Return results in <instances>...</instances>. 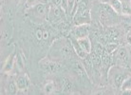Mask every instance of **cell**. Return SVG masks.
Segmentation results:
<instances>
[{"mask_svg": "<svg viewBox=\"0 0 131 95\" xmlns=\"http://www.w3.org/2000/svg\"><path fill=\"white\" fill-rule=\"evenodd\" d=\"M27 12L30 13L33 17H36L38 19H44L49 14L48 7L45 3H37L31 8L27 9Z\"/></svg>", "mask_w": 131, "mask_h": 95, "instance_id": "6da1fadb", "label": "cell"}, {"mask_svg": "<svg viewBox=\"0 0 131 95\" xmlns=\"http://www.w3.org/2000/svg\"><path fill=\"white\" fill-rule=\"evenodd\" d=\"M72 19L74 21L75 26L81 25V24H89L90 23V10L89 9H85L83 10H77L74 14V16L72 17Z\"/></svg>", "mask_w": 131, "mask_h": 95, "instance_id": "7a4b0ae2", "label": "cell"}, {"mask_svg": "<svg viewBox=\"0 0 131 95\" xmlns=\"http://www.w3.org/2000/svg\"><path fill=\"white\" fill-rule=\"evenodd\" d=\"M42 69L47 72L49 73H55V72L59 71L62 69V66L60 65L58 62L55 61H50V60H43L39 63Z\"/></svg>", "mask_w": 131, "mask_h": 95, "instance_id": "3957f363", "label": "cell"}, {"mask_svg": "<svg viewBox=\"0 0 131 95\" xmlns=\"http://www.w3.org/2000/svg\"><path fill=\"white\" fill-rule=\"evenodd\" d=\"M89 31H90V26H89V24L77 25L74 28V36L76 37V39L82 38V37H86V36H89Z\"/></svg>", "mask_w": 131, "mask_h": 95, "instance_id": "277c9868", "label": "cell"}, {"mask_svg": "<svg viewBox=\"0 0 131 95\" xmlns=\"http://www.w3.org/2000/svg\"><path fill=\"white\" fill-rule=\"evenodd\" d=\"M63 12H64V10H60V7L53 6L52 8L49 9L48 16H49V18L50 19V21L55 22V21H58V20H60L62 18Z\"/></svg>", "mask_w": 131, "mask_h": 95, "instance_id": "5b68a950", "label": "cell"}, {"mask_svg": "<svg viewBox=\"0 0 131 95\" xmlns=\"http://www.w3.org/2000/svg\"><path fill=\"white\" fill-rule=\"evenodd\" d=\"M77 41H78L79 45L81 46V48L84 49V51H85L88 54H90V53H91L92 45H91L90 40H89V36H86V37H82V38H78Z\"/></svg>", "mask_w": 131, "mask_h": 95, "instance_id": "8992f818", "label": "cell"}, {"mask_svg": "<svg viewBox=\"0 0 131 95\" xmlns=\"http://www.w3.org/2000/svg\"><path fill=\"white\" fill-rule=\"evenodd\" d=\"M14 62H15V55L12 54V55L7 59V61L4 64V67L2 69V72L3 73H9L13 70V66H14Z\"/></svg>", "mask_w": 131, "mask_h": 95, "instance_id": "52a82bcc", "label": "cell"}, {"mask_svg": "<svg viewBox=\"0 0 131 95\" xmlns=\"http://www.w3.org/2000/svg\"><path fill=\"white\" fill-rule=\"evenodd\" d=\"M71 46L73 47V49L75 50L76 54L81 58V59H84V58H85L86 57V55H88V53L85 52V51H84V49L81 48V46L79 45L78 41H77V39L74 40L72 39L71 40Z\"/></svg>", "mask_w": 131, "mask_h": 95, "instance_id": "ba28073f", "label": "cell"}, {"mask_svg": "<svg viewBox=\"0 0 131 95\" xmlns=\"http://www.w3.org/2000/svg\"><path fill=\"white\" fill-rule=\"evenodd\" d=\"M16 85L19 90H25L28 89V85H29V79L26 75H20L16 79Z\"/></svg>", "mask_w": 131, "mask_h": 95, "instance_id": "9c48e42d", "label": "cell"}, {"mask_svg": "<svg viewBox=\"0 0 131 95\" xmlns=\"http://www.w3.org/2000/svg\"><path fill=\"white\" fill-rule=\"evenodd\" d=\"M117 58L122 64H126L128 62V53L125 48H120L117 51Z\"/></svg>", "mask_w": 131, "mask_h": 95, "instance_id": "30bf717a", "label": "cell"}, {"mask_svg": "<svg viewBox=\"0 0 131 95\" xmlns=\"http://www.w3.org/2000/svg\"><path fill=\"white\" fill-rule=\"evenodd\" d=\"M108 4L110 5L115 13H120V14L123 13V3L120 0H110Z\"/></svg>", "mask_w": 131, "mask_h": 95, "instance_id": "8fae6325", "label": "cell"}, {"mask_svg": "<svg viewBox=\"0 0 131 95\" xmlns=\"http://www.w3.org/2000/svg\"><path fill=\"white\" fill-rule=\"evenodd\" d=\"M74 71L77 73V75L81 76V77H88L86 69L81 63H76L75 67H74Z\"/></svg>", "mask_w": 131, "mask_h": 95, "instance_id": "7c38bea8", "label": "cell"}, {"mask_svg": "<svg viewBox=\"0 0 131 95\" xmlns=\"http://www.w3.org/2000/svg\"><path fill=\"white\" fill-rule=\"evenodd\" d=\"M121 89L123 91H128L131 93V77L130 76H127L126 78L125 79L124 83L122 84Z\"/></svg>", "mask_w": 131, "mask_h": 95, "instance_id": "4fadbf2b", "label": "cell"}, {"mask_svg": "<svg viewBox=\"0 0 131 95\" xmlns=\"http://www.w3.org/2000/svg\"><path fill=\"white\" fill-rule=\"evenodd\" d=\"M62 89H63V90L66 92H69L72 89V83L69 78H63Z\"/></svg>", "mask_w": 131, "mask_h": 95, "instance_id": "5bb4252c", "label": "cell"}, {"mask_svg": "<svg viewBox=\"0 0 131 95\" xmlns=\"http://www.w3.org/2000/svg\"><path fill=\"white\" fill-rule=\"evenodd\" d=\"M118 49V44L117 43H109V44H106L105 48V51L108 54H112V53L116 51Z\"/></svg>", "mask_w": 131, "mask_h": 95, "instance_id": "9a60e30c", "label": "cell"}, {"mask_svg": "<svg viewBox=\"0 0 131 95\" xmlns=\"http://www.w3.org/2000/svg\"><path fill=\"white\" fill-rule=\"evenodd\" d=\"M126 77H127V76H125V74H118V75H116L114 78L115 86H116L117 88H121L122 84L124 83V81H125V79L126 78Z\"/></svg>", "mask_w": 131, "mask_h": 95, "instance_id": "2e32d148", "label": "cell"}, {"mask_svg": "<svg viewBox=\"0 0 131 95\" xmlns=\"http://www.w3.org/2000/svg\"><path fill=\"white\" fill-rule=\"evenodd\" d=\"M44 90H45V93H46V94H51V93H53L54 90H55V85H54V83L51 82V81H49V83H47L46 85H45Z\"/></svg>", "mask_w": 131, "mask_h": 95, "instance_id": "e0dca14e", "label": "cell"}, {"mask_svg": "<svg viewBox=\"0 0 131 95\" xmlns=\"http://www.w3.org/2000/svg\"><path fill=\"white\" fill-rule=\"evenodd\" d=\"M8 93L9 94H16L17 93V90H18V88H17V85H16V82H13V81H12V82L9 84V86H8Z\"/></svg>", "mask_w": 131, "mask_h": 95, "instance_id": "ac0fdd59", "label": "cell"}, {"mask_svg": "<svg viewBox=\"0 0 131 95\" xmlns=\"http://www.w3.org/2000/svg\"><path fill=\"white\" fill-rule=\"evenodd\" d=\"M15 63H16L17 67L20 70H23L24 69V59H22V56L20 53H17L15 55Z\"/></svg>", "mask_w": 131, "mask_h": 95, "instance_id": "d6986e66", "label": "cell"}, {"mask_svg": "<svg viewBox=\"0 0 131 95\" xmlns=\"http://www.w3.org/2000/svg\"><path fill=\"white\" fill-rule=\"evenodd\" d=\"M91 54V62L93 64V66H95V67H98L100 64H101L102 60H101V57L99 55H97L95 52L93 53H90Z\"/></svg>", "mask_w": 131, "mask_h": 95, "instance_id": "ffe728a7", "label": "cell"}, {"mask_svg": "<svg viewBox=\"0 0 131 95\" xmlns=\"http://www.w3.org/2000/svg\"><path fill=\"white\" fill-rule=\"evenodd\" d=\"M75 5V0H68V12L71 13Z\"/></svg>", "mask_w": 131, "mask_h": 95, "instance_id": "44dd1931", "label": "cell"}, {"mask_svg": "<svg viewBox=\"0 0 131 95\" xmlns=\"http://www.w3.org/2000/svg\"><path fill=\"white\" fill-rule=\"evenodd\" d=\"M37 1L38 0H26V8L29 9V8H31L34 5L37 4Z\"/></svg>", "mask_w": 131, "mask_h": 95, "instance_id": "7402d4cb", "label": "cell"}, {"mask_svg": "<svg viewBox=\"0 0 131 95\" xmlns=\"http://www.w3.org/2000/svg\"><path fill=\"white\" fill-rule=\"evenodd\" d=\"M43 30H41V29H38V30H36L35 33V35H36V38L37 40H43Z\"/></svg>", "mask_w": 131, "mask_h": 95, "instance_id": "603a6c76", "label": "cell"}, {"mask_svg": "<svg viewBox=\"0 0 131 95\" xmlns=\"http://www.w3.org/2000/svg\"><path fill=\"white\" fill-rule=\"evenodd\" d=\"M61 8L64 12H68V0H62Z\"/></svg>", "mask_w": 131, "mask_h": 95, "instance_id": "cb8c5ba5", "label": "cell"}, {"mask_svg": "<svg viewBox=\"0 0 131 95\" xmlns=\"http://www.w3.org/2000/svg\"><path fill=\"white\" fill-rule=\"evenodd\" d=\"M49 37V31L48 30H43V40H48Z\"/></svg>", "mask_w": 131, "mask_h": 95, "instance_id": "d4e9b609", "label": "cell"}, {"mask_svg": "<svg viewBox=\"0 0 131 95\" xmlns=\"http://www.w3.org/2000/svg\"><path fill=\"white\" fill-rule=\"evenodd\" d=\"M53 6L56 7H61V4H62V0H52Z\"/></svg>", "mask_w": 131, "mask_h": 95, "instance_id": "484cf974", "label": "cell"}, {"mask_svg": "<svg viewBox=\"0 0 131 95\" xmlns=\"http://www.w3.org/2000/svg\"><path fill=\"white\" fill-rule=\"evenodd\" d=\"M126 42L131 46V33H128L126 35Z\"/></svg>", "mask_w": 131, "mask_h": 95, "instance_id": "4316f807", "label": "cell"}, {"mask_svg": "<svg viewBox=\"0 0 131 95\" xmlns=\"http://www.w3.org/2000/svg\"><path fill=\"white\" fill-rule=\"evenodd\" d=\"M100 1H101L102 3H104V4H108L110 0H100Z\"/></svg>", "mask_w": 131, "mask_h": 95, "instance_id": "83f0119b", "label": "cell"}, {"mask_svg": "<svg viewBox=\"0 0 131 95\" xmlns=\"http://www.w3.org/2000/svg\"><path fill=\"white\" fill-rule=\"evenodd\" d=\"M14 2H15V4H16V5H18V4H19V2H20V0H14Z\"/></svg>", "mask_w": 131, "mask_h": 95, "instance_id": "f1b7e54d", "label": "cell"}, {"mask_svg": "<svg viewBox=\"0 0 131 95\" xmlns=\"http://www.w3.org/2000/svg\"><path fill=\"white\" fill-rule=\"evenodd\" d=\"M129 18H130V20H131V15H130V16H129Z\"/></svg>", "mask_w": 131, "mask_h": 95, "instance_id": "f546056e", "label": "cell"}, {"mask_svg": "<svg viewBox=\"0 0 131 95\" xmlns=\"http://www.w3.org/2000/svg\"><path fill=\"white\" fill-rule=\"evenodd\" d=\"M130 3H131V0H130Z\"/></svg>", "mask_w": 131, "mask_h": 95, "instance_id": "4dcf8cb0", "label": "cell"}]
</instances>
